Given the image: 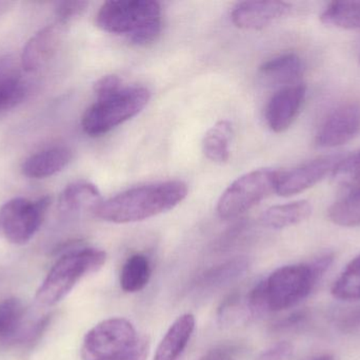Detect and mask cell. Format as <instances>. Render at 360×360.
<instances>
[{
	"instance_id": "cell-1",
	"label": "cell",
	"mask_w": 360,
	"mask_h": 360,
	"mask_svg": "<svg viewBox=\"0 0 360 360\" xmlns=\"http://www.w3.org/2000/svg\"><path fill=\"white\" fill-rule=\"evenodd\" d=\"M333 256L327 254L312 263L293 264L277 268L266 280L256 285L248 296V308L254 314L281 312L306 299L326 271Z\"/></svg>"
},
{
	"instance_id": "cell-2",
	"label": "cell",
	"mask_w": 360,
	"mask_h": 360,
	"mask_svg": "<svg viewBox=\"0 0 360 360\" xmlns=\"http://www.w3.org/2000/svg\"><path fill=\"white\" fill-rule=\"evenodd\" d=\"M186 196L188 187L184 182H158L130 188L101 201L93 213L110 223H133L175 209Z\"/></svg>"
},
{
	"instance_id": "cell-3",
	"label": "cell",
	"mask_w": 360,
	"mask_h": 360,
	"mask_svg": "<svg viewBox=\"0 0 360 360\" xmlns=\"http://www.w3.org/2000/svg\"><path fill=\"white\" fill-rule=\"evenodd\" d=\"M99 29L126 35L136 46H147L162 32V6L154 0H111L96 15Z\"/></svg>"
},
{
	"instance_id": "cell-4",
	"label": "cell",
	"mask_w": 360,
	"mask_h": 360,
	"mask_svg": "<svg viewBox=\"0 0 360 360\" xmlns=\"http://www.w3.org/2000/svg\"><path fill=\"white\" fill-rule=\"evenodd\" d=\"M107 254L94 247H79L61 256L52 266L36 293L38 304L52 306L69 295L84 277L98 272Z\"/></svg>"
},
{
	"instance_id": "cell-5",
	"label": "cell",
	"mask_w": 360,
	"mask_h": 360,
	"mask_svg": "<svg viewBox=\"0 0 360 360\" xmlns=\"http://www.w3.org/2000/svg\"><path fill=\"white\" fill-rule=\"evenodd\" d=\"M151 99L143 86L122 87L107 97H99L84 112L82 127L90 137H101L136 116Z\"/></svg>"
},
{
	"instance_id": "cell-6",
	"label": "cell",
	"mask_w": 360,
	"mask_h": 360,
	"mask_svg": "<svg viewBox=\"0 0 360 360\" xmlns=\"http://www.w3.org/2000/svg\"><path fill=\"white\" fill-rule=\"evenodd\" d=\"M281 171L270 168L255 169L235 180L220 196L217 213L230 220L253 209L258 203L276 192Z\"/></svg>"
},
{
	"instance_id": "cell-7",
	"label": "cell",
	"mask_w": 360,
	"mask_h": 360,
	"mask_svg": "<svg viewBox=\"0 0 360 360\" xmlns=\"http://www.w3.org/2000/svg\"><path fill=\"white\" fill-rule=\"evenodd\" d=\"M141 337L134 325L124 318H109L97 323L84 336V360L116 359L132 351Z\"/></svg>"
},
{
	"instance_id": "cell-8",
	"label": "cell",
	"mask_w": 360,
	"mask_h": 360,
	"mask_svg": "<svg viewBox=\"0 0 360 360\" xmlns=\"http://www.w3.org/2000/svg\"><path fill=\"white\" fill-rule=\"evenodd\" d=\"M50 204L48 196L36 201L15 198L4 203L0 209V228L6 240L16 245L29 242L39 230Z\"/></svg>"
},
{
	"instance_id": "cell-9",
	"label": "cell",
	"mask_w": 360,
	"mask_h": 360,
	"mask_svg": "<svg viewBox=\"0 0 360 360\" xmlns=\"http://www.w3.org/2000/svg\"><path fill=\"white\" fill-rule=\"evenodd\" d=\"M360 132V105L346 104L331 112L316 135L319 147L345 145Z\"/></svg>"
},
{
	"instance_id": "cell-10",
	"label": "cell",
	"mask_w": 360,
	"mask_h": 360,
	"mask_svg": "<svg viewBox=\"0 0 360 360\" xmlns=\"http://www.w3.org/2000/svg\"><path fill=\"white\" fill-rule=\"evenodd\" d=\"M340 161V156H321L291 170L281 171L275 192L281 197L300 194L332 173Z\"/></svg>"
},
{
	"instance_id": "cell-11",
	"label": "cell",
	"mask_w": 360,
	"mask_h": 360,
	"mask_svg": "<svg viewBox=\"0 0 360 360\" xmlns=\"http://www.w3.org/2000/svg\"><path fill=\"white\" fill-rule=\"evenodd\" d=\"M304 85L283 87L274 93L266 109V124L271 130L281 133L290 128L297 118L306 99Z\"/></svg>"
},
{
	"instance_id": "cell-12",
	"label": "cell",
	"mask_w": 360,
	"mask_h": 360,
	"mask_svg": "<svg viewBox=\"0 0 360 360\" xmlns=\"http://www.w3.org/2000/svg\"><path fill=\"white\" fill-rule=\"evenodd\" d=\"M292 11V4L285 1H243L233 8L231 19L239 29L262 30L289 16Z\"/></svg>"
},
{
	"instance_id": "cell-13",
	"label": "cell",
	"mask_w": 360,
	"mask_h": 360,
	"mask_svg": "<svg viewBox=\"0 0 360 360\" xmlns=\"http://www.w3.org/2000/svg\"><path fill=\"white\" fill-rule=\"evenodd\" d=\"M61 39L60 25H46L34 34L22 50L21 67L27 73L38 71L54 56Z\"/></svg>"
},
{
	"instance_id": "cell-14",
	"label": "cell",
	"mask_w": 360,
	"mask_h": 360,
	"mask_svg": "<svg viewBox=\"0 0 360 360\" xmlns=\"http://www.w3.org/2000/svg\"><path fill=\"white\" fill-rule=\"evenodd\" d=\"M72 160V151L65 146L40 150L25 161L22 173L30 179H46L60 173Z\"/></svg>"
},
{
	"instance_id": "cell-15",
	"label": "cell",
	"mask_w": 360,
	"mask_h": 360,
	"mask_svg": "<svg viewBox=\"0 0 360 360\" xmlns=\"http://www.w3.org/2000/svg\"><path fill=\"white\" fill-rule=\"evenodd\" d=\"M259 73L266 84L283 88L296 85L304 74V63L295 53H285L262 63Z\"/></svg>"
},
{
	"instance_id": "cell-16",
	"label": "cell",
	"mask_w": 360,
	"mask_h": 360,
	"mask_svg": "<svg viewBox=\"0 0 360 360\" xmlns=\"http://www.w3.org/2000/svg\"><path fill=\"white\" fill-rule=\"evenodd\" d=\"M195 325L194 315L186 313L179 316L158 345L153 360H179L190 342Z\"/></svg>"
},
{
	"instance_id": "cell-17",
	"label": "cell",
	"mask_w": 360,
	"mask_h": 360,
	"mask_svg": "<svg viewBox=\"0 0 360 360\" xmlns=\"http://www.w3.org/2000/svg\"><path fill=\"white\" fill-rule=\"evenodd\" d=\"M311 213L312 206L308 201H296L270 207L262 213L260 222L266 228L283 230L306 221Z\"/></svg>"
},
{
	"instance_id": "cell-18",
	"label": "cell",
	"mask_w": 360,
	"mask_h": 360,
	"mask_svg": "<svg viewBox=\"0 0 360 360\" xmlns=\"http://www.w3.org/2000/svg\"><path fill=\"white\" fill-rule=\"evenodd\" d=\"M101 202V192L93 183L77 181L70 184L59 197V209L63 213H74L82 209L94 211Z\"/></svg>"
},
{
	"instance_id": "cell-19",
	"label": "cell",
	"mask_w": 360,
	"mask_h": 360,
	"mask_svg": "<svg viewBox=\"0 0 360 360\" xmlns=\"http://www.w3.org/2000/svg\"><path fill=\"white\" fill-rule=\"evenodd\" d=\"M27 95V85L12 63L0 61V113L22 103Z\"/></svg>"
},
{
	"instance_id": "cell-20",
	"label": "cell",
	"mask_w": 360,
	"mask_h": 360,
	"mask_svg": "<svg viewBox=\"0 0 360 360\" xmlns=\"http://www.w3.org/2000/svg\"><path fill=\"white\" fill-rule=\"evenodd\" d=\"M233 135L232 124L219 120L207 130L203 137L202 147L205 156L212 162H228L230 159V142Z\"/></svg>"
},
{
	"instance_id": "cell-21",
	"label": "cell",
	"mask_w": 360,
	"mask_h": 360,
	"mask_svg": "<svg viewBox=\"0 0 360 360\" xmlns=\"http://www.w3.org/2000/svg\"><path fill=\"white\" fill-rule=\"evenodd\" d=\"M25 309L17 298H8L0 302V342H15L22 338Z\"/></svg>"
},
{
	"instance_id": "cell-22",
	"label": "cell",
	"mask_w": 360,
	"mask_h": 360,
	"mask_svg": "<svg viewBox=\"0 0 360 360\" xmlns=\"http://www.w3.org/2000/svg\"><path fill=\"white\" fill-rule=\"evenodd\" d=\"M151 263L143 254L131 256L120 273V287L126 293H137L145 289L151 277Z\"/></svg>"
},
{
	"instance_id": "cell-23",
	"label": "cell",
	"mask_w": 360,
	"mask_h": 360,
	"mask_svg": "<svg viewBox=\"0 0 360 360\" xmlns=\"http://www.w3.org/2000/svg\"><path fill=\"white\" fill-rule=\"evenodd\" d=\"M321 19L326 25L340 29H360V0L332 2L323 11Z\"/></svg>"
},
{
	"instance_id": "cell-24",
	"label": "cell",
	"mask_w": 360,
	"mask_h": 360,
	"mask_svg": "<svg viewBox=\"0 0 360 360\" xmlns=\"http://www.w3.org/2000/svg\"><path fill=\"white\" fill-rule=\"evenodd\" d=\"M328 217L330 221L342 228L360 226V188L334 203L328 211Z\"/></svg>"
},
{
	"instance_id": "cell-25",
	"label": "cell",
	"mask_w": 360,
	"mask_h": 360,
	"mask_svg": "<svg viewBox=\"0 0 360 360\" xmlns=\"http://www.w3.org/2000/svg\"><path fill=\"white\" fill-rule=\"evenodd\" d=\"M332 295L344 302L360 300V255L347 266L334 283Z\"/></svg>"
},
{
	"instance_id": "cell-26",
	"label": "cell",
	"mask_w": 360,
	"mask_h": 360,
	"mask_svg": "<svg viewBox=\"0 0 360 360\" xmlns=\"http://www.w3.org/2000/svg\"><path fill=\"white\" fill-rule=\"evenodd\" d=\"M332 173L338 185L352 190L360 188V151L340 160Z\"/></svg>"
},
{
	"instance_id": "cell-27",
	"label": "cell",
	"mask_w": 360,
	"mask_h": 360,
	"mask_svg": "<svg viewBox=\"0 0 360 360\" xmlns=\"http://www.w3.org/2000/svg\"><path fill=\"white\" fill-rule=\"evenodd\" d=\"M247 266V261L245 260H235V261L229 262L210 273L205 277V283L207 281L209 285H218V283H224V281L229 280L233 277H237L241 273L245 272Z\"/></svg>"
},
{
	"instance_id": "cell-28",
	"label": "cell",
	"mask_w": 360,
	"mask_h": 360,
	"mask_svg": "<svg viewBox=\"0 0 360 360\" xmlns=\"http://www.w3.org/2000/svg\"><path fill=\"white\" fill-rule=\"evenodd\" d=\"M88 6L89 2L86 1L59 2L57 4L56 10H55L59 25H67L74 19L82 16Z\"/></svg>"
},
{
	"instance_id": "cell-29",
	"label": "cell",
	"mask_w": 360,
	"mask_h": 360,
	"mask_svg": "<svg viewBox=\"0 0 360 360\" xmlns=\"http://www.w3.org/2000/svg\"><path fill=\"white\" fill-rule=\"evenodd\" d=\"M122 88V82L117 75L110 74L99 78L94 85V92L99 97H107Z\"/></svg>"
},
{
	"instance_id": "cell-30",
	"label": "cell",
	"mask_w": 360,
	"mask_h": 360,
	"mask_svg": "<svg viewBox=\"0 0 360 360\" xmlns=\"http://www.w3.org/2000/svg\"><path fill=\"white\" fill-rule=\"evenodd\" d=\"M338 328L344 333H352L360 329V306L345 313L338 319Z\"/></svg>"
},
{
	"instance_id": "cell-31",
	"label": "cell",
	"mask_w": 360,
	"mask_h": 360,
	"mask_svg": "<svg viewBox=\"0 0 360 360\" xmlns=\"http://www.w3.org/2000/svg\"><path fill=\"white\" fill-rule=\"evenodd\" d=\"M293 347L289 342H279L260 355L258 360H288L292 356Z\"/></svg>"
},
{
	"instance_id": "cell-32",
	"label": "cell",
	"mask_w": 360,
	"mask_h": 360,
	"mask_svg": "<svg viewBox=\"0 0 360 360\" xmlns=\"http://www.w3.org/2000/svg\"><path fill=\"white\" fill-rule=\"evenodd\" d=\"M148 354H149V342L147 338L141 337L139 344L132 351L116 359L108 360H147Z\"/></svg>"
},
{
	"instance_id": "cell-33",
	"label": "cell",
	"mask_w": 360,
	"mask_h": 360,
	"mask_svg": "<svg viewBox=\"0 0 360 360\" xmlns=\"http://www.w3.org/2000/svg\"><path fill=\"white\" fill-rule=\"evenodd\" d=\"M200 360H236L232 353L226 350H213L207 353Z\"/></svg>"
},
{
	"instance_id": "cell-34",
	"label": "cell",
	"mask_w": 360,
	"mask_h": 360,
	"mask_svg": "<svg viewBox=\"0 0 360 360\" xmlns=\"http://www.w3.org/2000/svg\"><path fill=\"white\" fill-rule=\"evenodd\" d=\"M315 360H334L333 357L330 356V355H325V356L319 357V359H316Z\"/></svg>"
}]
</instances>
